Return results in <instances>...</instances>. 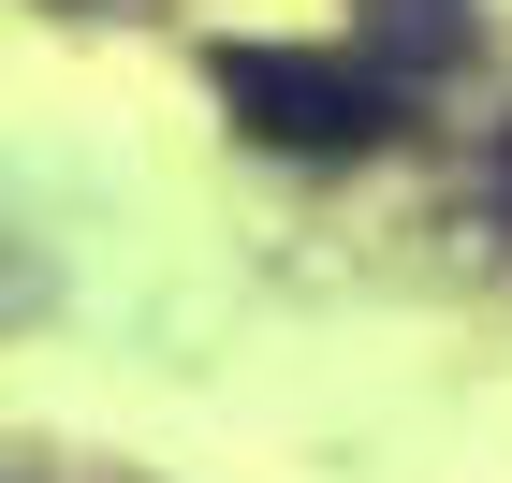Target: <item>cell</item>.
<instances>
[{"mask_svg": "<svg viewBox=\"0 0 512 483\" xmlns=\"http://www.w3.org/2000/svg\"><path fill=\"white\" fill-rule=\"evenodd\" d=\"M469 59V0H381V74H439Z\"/></svg>", "mask_w": 512, "mask_h": 483, "instance_id": "cell-2", "label": "cell"}, {"mask_svg": "<svg viewBox=\"0 0 512 483\" xmlns=\"http://www.w3.org/2000/svg\"><path fill=\"white\" fill-rule=\"evenodd\" d=\"M205 88H220V118H235L249 147H278V161H366L395 132V74L352 59V44H220Z\"/></svg>", "mask_w": 512, "mask_h": 483, "instance_id": "cell-1", "label": "cell"}]
</instances>
